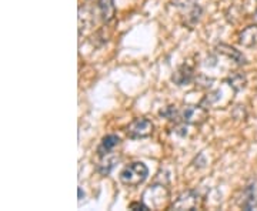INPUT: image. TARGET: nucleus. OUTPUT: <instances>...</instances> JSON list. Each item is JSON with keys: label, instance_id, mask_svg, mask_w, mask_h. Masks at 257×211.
I'll list each match as a JSON object with an SVG mask.
<instances>
[{"label": "nucleus", "instance_id": "f257e3e1", "mask_svg": "<svg viewBox=\"0 0 257 211\" xmlns=\"http://www.w3.org/2000/svg\"><path fill=\"white\" fill-rule=\"evenodd\" d=\"M149 175V168L142 161H135L126 165L120 173V181L127 187H138Z\"/></svg>", "mask_w": 257, "mask_h": 211}, {"label": "nucleus", "instance_id": "f03ea898", "mask_svg": "<svg viewBox=\"0 0 257 211\" xmlns=\"http://www.w3.org/2000/svg\"><path fill=\"white\" fill-rule=\"evenodd\" d=\"M155 131V124L149 119H135L127 126V137L132 140H140V138L150 137Z\"/></svg>", "mask_w": 257, "mask_h": 211}, {"label": "nucleus", "instance_id": "7ed1b4c3", "mask_svg": "<svg viewBox=\"0 0 257 211\" xmlns=\"http://www.w3.org/2000/svg\"><path fill=\"white\" fill-rule=\"evenodd\" d=\"M166 198H169V193L165 185H152L143 194V201L149 205V208H159L165 204Z\"/></svg>", "mask_w": 257, "mask_h": 211}, {"label": "nucleus", "instance_id": "20e7f679", "mask_svg": "<svg viewBox=\"0 0 257 211\" xmlns=\"http://www.w3.org/2000/svg\"><path fill=\"white\" fill-rule=\"evenodd\" d=\"M209 119V111L200 106H187L182 110V120L186 124L200 126L206 120Z\"/></svg>", "mask_w": 257, "mask_h": 211}, {"label": "nucleus", "instance_id": "39448f33", "mask_svg": "<svg viewBox=\"0 0 257 211\" xmlns=\"http://www.w3.org/2000/svg\"><path fill=\"white\" fill-rule=\"evenodd\" d=\"M197 205H199V194H197V191L187 190V191L182 193L176 198V201H173L170 208L177 211H190L197 208Z\"/></svg>", "mask_w": 257, "mask_h": 211}, {"label": "nucleus", "instance_id": "423d86ee", "mask_svg": "<svg viewBox=\"0 0 257 211\" xmlns=\"http://www.w3.org/2000/svg\"><path fill=\"white\" fill-rule=\"evenodd\" d=\"M237 42L240 46L247 47V49L257 47V25L243 29L237 36Z\"/></svg>", "mask_w": 257, "mask_h": 211}, {"label": "nucleus", "instance_id": "0eeeda50", "mask_svg": "<svg viewBox=\"0 0 257 211\" xmlns=\"http://www.w3.org/2000/svg\"><path fill=\"white\" fill-rule=\"evenodd\" d=\"M117 163H119V156L113 151L100 156V161L97 164V173L101 175H109Z\"/></svg>", "mask_w": 257, "mask_h": 211}, {"label": "nucleus", "instance_id": "6e6552de", "mask_svg": "<svg viewBox=\"0 0 257 211\" xmlns=\"http://www.w3.org/2000/svg\"><path fill=\"white\" fill-rule=\"evenodd\" d=\"M172 80L179 87L186 86V84H189V83H192L194 80V70L189 65L180 66L175 72V74L172 76Z\"/></svg>", "mask_w": 257, "mask_h": 211}, {"label": "nucleus", "instance_id": "1a4fd4ad", "mask_svg": "<svg viewBox=\"0 0 257 211\" xmlns=\"http://www.w3.org/2000/svg\"><path fill=\"white\" fill-rule=\"evenodd\" d=\"M97 8H99L101 20L104 23H110L114 19V15H116L114 0H97Z\"/></svg>", "mask_w": 257, "mask_h": 211}, {"label": "nucleus", "instance_id": "9d476101", "mask_svg": "<svg viewBox=\"0 0 257 211\" xmlns=\"http://www.w3.org/2000/svg\"><path fill=\"white\" fill-rule=\"evenodd\" d=\"M217 49V52L220 53V55L226 56V57H229L231 59L233 62H236L237 65H246V57L243 56V53H240L239 50H236L234 47L229 46V45H224V43H221L219 46L216 47Z\"/></svg>", "mask_w": 257, "mask_h": 211}, {"label": "nucleus", "instance_id": "9b49d317", "mask_svg": "<svg viewBox=\"0 0 257 211\" xmlns=\"http://www.w3.org/2000/svg\"><path fill=\"white\" fill-rule=\"evenodd\" d=\"M119 144H120L119 136H116V134H107L106 137H103L100 146L97 147V154H99V157L104 156V154H107V153L113 151V150L119 146Z\"/></svg>", "mask_w": 257, "mask_h": 211}, {"label": "nucleus", "instance_id": "f8f14e48", "mask_svg": "<svg viewBox=\"0 0 257 211\" xmlns=\"http://www.w3.org/2000/svg\"><path fill=\"white\" fill-rule=\"evenodd\" d=\"M203 15V9L199 6V5H194L193 8L190 9H187V13H186V16L183 19V23L187 26V28L193 29L197 23H199V20L202 18Z\"/></svg>", "mask_w": 257, "mask_h": 211}, {"label": "nucleus", "instance_id": "ddd939ff", "mask_svg": "<svg viewBox=\"0 0 257 211\" xmlns=\"http://www.w3.org/2000/svg\"><path fill=\"white\" fill-rule=\"evenodd\" d=\"M94 23V18H93L92 10L87 8H80L79 9V32L82 35V30L89 29Z\"/></svg>", "mask_w": 257, "mask_h": 211}, {"label": "nucleus", "instance_id": "4468645a", "mask_svg": "<svg viewBox=\"0 0 257 211\" xmlns=\"http://www.w3.org/2000/svg\"><path fill=\"white\" fill-rule=\"evenodd\" d=\"M226 82H227V84H229L230 87L234 90V93H237L246 87V83H247V80H246V76H244V74L234 73V74H231Z\"/></svg>", "mask_w": 257, "mask_h": 211}, {"label": "nucleus", "instance_id": "2eb2a0df", "mask_svg": "<svg viewBox=\"0 0 257 211\" xmlns=\"http://www.w3.org/2000/svg\"><path fill=\"white\" fill-rule=\"evenodd\" d=\"M159 114H160V117L167 119L169 121H175V123L183 121V120H182V111L177 110L176 106H167L165 109H162Z\"/></svg>", "mask_w": 257, "mask_h": 211}, {"label": "nucleus", "instance_id": "dca6fc26", "mask_svg": "<svg viewBox=\"0 0 257 211\" xmlns=\"http://www.w3.org/2000/svg\"><path fill=\"white\" fill-rule=\"evenodd\" d=\"M219 94H220L219 90H217V92H211L209 93V94H206V96H204V99L200 101V104H202L204 109H207V110H209L210 107H213V106L219 101V99H220V96H219Z\"/></svg>", "mask_w": 257, "mask_h": 211}, {"label": "nucleus", "instance_id": "f3484780", "mask_svg": "<svg viewBox=\"0 0 257 211\" xmlns=\"http://www.w3.org/2000/svg\"><path fill=\"white\" fill-rule=\"evenodd\" d=\"M213 82H214V80H213L211 77H207V76H204V74H199V76L194 79L196 87H199V89H202V90H207V89H210Z\"/></svg>", "mask_w": 257, "mask_h": 211}, {"label": "nucleus", "instance_id": "a211bd4d", "mask_svg": "<svg viewBox=\"0 0 257 211\" xmlns=\"http://www.w3.org/2000/svg\"><path fill=\"white\" fill-rule=\"evenodd\" d=\"M197 0H172L173 6L179 8V9H190L196 5Z\"/></svg>", "mask_w": 257, "mask_h": 211}, {"label": "nucleus", "instance_id": "6ab92c4d", "mask_svg": "<svg viewBox=\"0 0 257 211\" xmlns=\"http://www.w3.org/2000/svg\"><path fill=\"white\" fill-rule=\"evenodd\" d=\"M243 208L247 211H251V210H257V195H250L247 200L244 201L243 204Z\"/></svg>", "mask_w": 257, "mask_h": 211}, {"label": "nucleus", "instance_id": "aec40b11", "mask_svg": "<svg viewBox=\"0 0 257 211\" xmlns=\"http://www.w3.org/2000/svg\"><path fill=\"white\" fill-rule=\"evenodd\" d=\"M128 208H130V210H149V205H147L145 201H138L132 202V204L128 205Z\"/></svg>", "mask_w": 257, "mask_h": 211}, {"label": "nucleus", "instance_id": "412c9836", "mask_svg": "<svg viewBox=\"0 0 257 211\" xmlns=\"http://www.w3.org/2000/svg\"><path fill=\"white\" fill-rule=\"evenodd\" d=\"M253 22H254V25H257V10L253 13Z\"/></svg>", "mask_w": 257, "mask_h": 211}, {"label": "nucleus", "instance_id": "4be33fe9", "mask_svg": "<svg viewBox=\"0 0 257 211\" xmlns=\"http://www.w3.org/2000/svg\"><path fill=\"white\" fill-rule=\"evenodd\" d=\"M82 195H84L82 191V188H79V200H82Z\"/></svg>", "mask_w": 257, "mask_h": 211}]
</instances>
